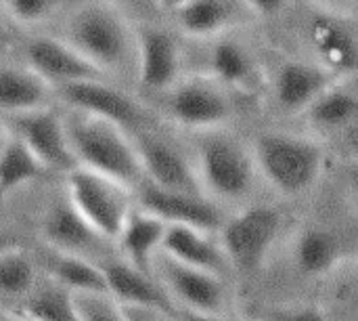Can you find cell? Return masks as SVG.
Masks as SVG:
<instances>
[{"instance_id":"1","label":"cell","mask_w":358,"mask_h":321,"mask_svg":"<svg viewBox=\"0 0 358 321\" xmlns=\"http://www.w3.org/2000/svg\"><path fill=\"white\" fill-rule=\"evenodd\" d=\"M250 149L258 177L285 198L306 196L323 177L325 149L313 135L260 130Z\"/></svg>"},{"instance_id":"2","label":"cell","mask_w":358,"mask_h":321,"mask_svg":"<svg viewBox=\"0 0 358 321\" xmlns=\"http://www.w3.org/2000/svg\"><path fill=\"white\" fill-rule=\"evenodd\" d=\"M193 135L195 147L191 162L203 196L216 204L243 202L258 179L250 145L227 126Z\"/></svg>"},{"instance_id":"3","label":"cell","mask_w":358,"mask_h":321,"mask_svg":"<svg viewBox=\"0 0 358 321\" xmlns=\"http://www.w3.org/2000/svg\"><path fill=\"white\" fill-rule=\"evenodd\" d=\"M63 40L105 76L134 67V27L107 0L84 2L71 11Z\"/></svg>"},{"instance_id":"4","label":"cell","mask_w":358,"mask_h":321,"mask_svg":"<svg viewBox=\"0 0 358 321\" xmlns=\"http://www.w3.org/2000/svg\"><path fill=\"white\" fill-rule=\"evenodd\" d=\"M63 124L76 166L115 179L134 191L143 181V170L128 130L76 109L63 116Z\"/></svg>"},{"instance_id":"5","label":"cell","mask_w":358,"mask_h":321,"mask_svg":"<svg viewBox=\"0 0 358 321\" xmlns=\"http://www.w3.org/2000/svg\"><path fill=\"white\" fill-rule=\"evenodd\" d=\"M65 198L103 238L113 242L134 208V191L115 179L73 166L65 172Z\"/></svg>"},{"instance_id":"6","label":"cell","mask_w":358,"mask_h":321,"mask_svg":"<svg viewBox=\"0 0 358 321\" xmlns=\"http://www.w3.org/2000/svg\"><path fill=\"white\" fill-rule=\"evenodd\" d=\"M218 231L229 267L239 273H254L264 265L279 238L281 212L275 206L256 204L227 219Z\"/></svg>"},{"instance_id":"7","label":"cell","mask_w":358,"mask_h":321,"mask_svg":"<svg viewBox=\"0 0 358 321\" xmlns=\"http://www.w3.org/2000/svg\"><path fill=\"white\" fill-rule=\"evenodd\" d=\"M231 90L208 74L178 78L166 90V114L191 132L227 126L233 118Z\"/></svg>"},{"instance_id":"8","label":"cell","mask_w":358,"mask_h":321,"mask_svg":"<svg viewBox=\"0 0 358 321\" xmlns=\"http://www.w3.org/2000/svg\"><path fill=\"white\" fill-rule=\"evenodd\" d=\"M304 40L310 61L334 78H355L358 40L352 13L313 8L304 23Z\"/></svg>"},{"instance_id":"9","label":"cell","mask_w":358,"mask_h":321,"mask_svg":"<svg viewBox=\"0 0 358 321\" xmlns=\"http://www.w3.org/2000/svg\"><path fill=\"white\" fill-rule=\"evenodd\" d=\"M52 93H55V99L65 103L67 107L109 120L128 132L136 128H145L149 120V114L141 101L107 84L105 78L61 84V86H55Z\"/></svg>"},{"instance_id":"10","label":"cell","mask_w":358,"mask_h":321,"mask_svg":"<svg viewBox=\"0 0 358 321\" xmlns=\"http://www.w3.org/2000/svg\"><path fill=\"white\" fill-rule=\"evenodd\" d=\"M2 126L8 135L25 143L50 172H69L76 166L63 116L52 105L2 116Z\"/></svg>"},{"instance_id":"11","label":"cell","mask_w":358,"mask_h":321,"mask_svg":"<svg viewBox=\"0 0 358 321\" xmlns=\"http://www.w3.org/2000/svg\"><path fill=\"white\" fill-rule=\"evenodd\" d=\"M130 139L134 143L145 181L172 191L203 193L191 158L178 145L157 135L149 126L132 130Z\"/></svg>"},{"instance_id":"12","label":"cell","mask_w":358,"mask_h":321,"mask_svg":"<svg viewBox=\"0 0 358 321\" xmlns=\"http://www.w3.org/2000/svg\"><path fill=\"white\" fill-rule=\"evenodd\" d=\"M134 191L138 208L151 212L166 225H182L206 233H216L224 223L218 204L203 193L172 191L145 179L134 187Z\"/></svg>"},{"instance_id":"13","label":"cell","mask_w":358,"mask_h":321,"mask_svg":"<svg viewBox=\"0 0 358 321\" xmlns=\"http://www.w3.org/2000/svg\"><path fill=\"white\" fill-rule=\"evenodd\" d=\"M151 271L159 273L170 299L178 301L187 311L222 313L227 307V286L216 273L185 265L164 252H157Z\"/></svg>"},{"instance_id":"14","label":"cell","mask_w":358,"mask_h":321,"mask_svg":"<svg viewBox=\"0 0 358 321\" xmlns=\"http://www.w3.org/2000/svg\"><path fill=\"white\" fill-rule=\"evenodd\" d=\"M138 84L151 93H166L182 74V50L176 36L159 25L134 27Z\"/></svg>"},{"instance_id":"15","label":"cell","mask_w":358,"mask_h":321,"mask_svg":"<svg viewBox=\"0 0 358 321\" xmlns=\"http://www.w3.org/2000/svg\"><path fill=\"white\" fill-rule=\"evenodd\" d=\"M334 80L338 78L310 59H283L275 65L268 80L273 105L283 116L298 118L304 107Z\"/></svg>"},{"instance_id":"16","label":"cell","mask_w":358,"mask_h":321,"mask_svg":"<svg viewBox=\"0 0 358 321\" xmlns=\"http://www.w3.org/2000/svg\"><path fill=\"white\" fill-rule=\"evenodd\" d=\"M25 65L46 80L52 88L78 80L105 78L86 57H82L69 42L55 36H34L23 48Z\"/></svg>"},{"instance_id":"17","label":"cell","mask_w":358,"mask_h":321,"mask_svg":"<svg viewBox=\"0 0 358 321\" xmlns=\"http://www.w3.org/2000/svg\"><path fill=\"white\" fill-rule=\"evenodd\" d=\"M308 130L321 137H352L357 132L358 95L355 78H338L323 88L298 116Z\"/></svg>"},{"instance_id":"18","label":"cell","mask_w":358,"mask_h":321,"mask_svg":"<svg viewBox=\"0 0 358 321\" xmlns=\"http://www.w3.org/2000/svg\"><path fill=\"white\" fill-rule=\"evenodd\" d=\"M206 74L227 90L254 93L260 84V65L248 42L222 32L210 38L206 53Z\"/></svg>"},{"instance_id":"19","label":"cell","mask_w":358,"mask_h":321,"mask_svg":"<svg viewBox=\"0 0 358 321\" xmlns=\"http://www.w3.org/2000/svg\"><path fill=\"white\" fill-rule=\"evenodd\" d=\"M101 267L107 280V292L120 305L147 307L164 315H172V317L176 315L174 301L170 299L166 288L151 278V273H145L126 261L101 265Z\"/></svg>"},{"instance_id":"20","label":"cell","mask_w":358,"mask_h":321,"mask_svg":"<svg viewBox=\"0 0 358 321\" xmlns=\"http://www.w3.org/2000/svg\"><path fill=\"white\" fill-rule=\"evenodd\" d=\"M40 233L42 240L59 252H71L86 257L88 250L96 246L99 240H103L69 204L65 193L50 202V206L44 210L40 221Z\"/></svg>"},{"instance_id":"21","label":"cell","mask_w":358,"mask_h":321,"mask_svg":"<svg viewBox=\"0 0 358 321\" xmlns=\"http://www.w3.org/2000/svg\"><path fill=\"white\" fill-rule=\"evenodd\" d=\"M159 252L172 257L174 261H180L185 265L222 275V271L229 267V261L222 252L220 242L212 240V233L182 227V225H166V233L162 240Z\"/></svg>"},{"instance_id":"22","label":"cell","mask_w":358,"mask_h":321,"mask_svg":"<svg viewBox=\"0 0 358 321\" xmlns=\"http://www.w3.org/2000/svg\"><path fill=\"white\" fill-rule=\"evenodd\" d=\"M164 233H166L164 221L134 206L124 227L120 229L117 238L113 240V244H117L122 252V261L130 263L132 267L145 273H153L151 271L153 259L162 248Z\"/></svg>"},{"instance_id":"23","label":"cell","mask_w":358,"mask_h":321,"mask_svg":"<svg viewBox=\"0 0 358 321\" xmlns=\"http://www.w3.org/2000/svg\"><path fill=\"white\" fill-rule=\"evenodd\" d=\"M52 86L27 65H0V114H21L52 105Z\"/></svg>"},{"instance_id":"24","label":"cell","mask_w":358,"mask_h":321,"mask_svg":"<svg viewBox=\"0 0 358 321\" xmlns=\"http://www.w3.org/2000/svg\"><path fill=\"white\" fill-rule=\"evenodd\" d=\"M340 238L321 225H304L294 238V263L304 275H323L340 265Z\"/></svg>"},{"instance_id":"25","label":"cell","mask_w":358,"mask_h":321,"mask_svg":"<svg viewBox=\"0 0 358 321\" xmlns=\"http://www.w3.org/2000/svg\"><path fill=\"white\" fill-rule=\"evenodd\" d=\"M170 13L180 34L193 40H210L229 32L233 21V8L227 0H185Z\"/></svg>"},{"instance_id":"26","label":"cell","mask_w":358,"mask_h":321,"mask_svg":"<svg viewBox=\"0 0 358 321\" xmlns=\"http://www.w3.org/2000/svg\"><path fill=\"white\" fill-rule=\"evenodd\" d=\"M46 175H50V170L44 166V162L17 137L6 135V141L0 149V200L21 185H29Z\"/></svg>"},{"instance_id":"27","label":"cell","mask_w":358,"mask_h":321,"mask_svg":"<svg viewBox=\"0 0 358 321\" xmlns=\"http://www.w3.org/2000/svg\"><path fill=\"white\" fill-rule=\"evenodd\" d=\"M50 278L69 292H107L103 267L82 254L52 250Z\"/></svg>"},{"instance_id":"28","label":"cell","mask_w":358,"mask_h":321,"mask_svg":"<svg viewBox=\"0 0 358 321\" xmlns=\"http://www.w3.org/2000/svg\"><path fill=\"white\" fill-rule=\"evenodd\" d=\"M21 315L29 321H78L71 292L55 280L36 282L34 290L23 299Z\"/></svg>"},{"instance_id":"29","label":"cell","mask_w":358,"mask_h":321,"mask_svg":"<svg viewBox=\"0 0 358 321\" xmlns=\"http://www.w3.org/2000/svg\"><path fill=\"white\" fill-rule=\"evenodd\" d=\"M38 282V271L34 259L10 244L0 252V294L13 299H25Z\"/></svg>"},{"instance_id":"30","label":"cell","mask_w":358,"mask_h":321,"mask_svg":"<svg viewBox=\"0 0 358 321\" xmlns=\"http://www.w3.org/2000/svg\"><path fill=\"white\" fill-rule=\"evenodd\" d=\"M78 321H128L124 307L109 292H71Z\"/></svg>"},{"instance_id":"31","label":"cell","mask_w":358,"mask_h":321,"mask_svg":"<svg viewBox=\"0 0 358 321\" xmlns=\"http://www.w3.org/2000/svg\"><path fill=\"white\" fill-rule=\"evenodd\" d=\"M6 15L19 25H38L46 21L61 0H2Z\"/></svg>"},{"instance_id":"32","label":"cell","mask_w":358,"mask_h":321,"mask_svg":"<svg viewBox=\"0 0 358 321\" xmlns=\"http://www.w3.org/2000/svg\"><path fill=\"white\" fill-rule=\"evenodd\" d=\"M273 321H329L325 311L315 305H300L289 307L273 315Z\"/></svg>"},{"instance_id":"33","label":"cell","mask_w":358,"mask_h":321,"mask_svg":"<svg viewBox=\"0 0 358 321\" xmlns=\"http://www.w3.org/2000/svg\"><path fill=\"white\" fill-rule=\"evenodd\" d=\"M241 2L248 11H252L256 17H262V19L279 17L289 4V0H241Z\"/></svg>"},{"instance_id":"34","label":"cell","mask_w":358,"mask_h":321,"mask_svg":"<svg viewBox=\"0 0 358 321\" xmlns=\"http://www.w3.org/2000/svg\"><path fill=\"white\" fill-rule=\"evenodd\" d=\"M124 307V313H126V320L128 321H164V313L155 311V309H147V307H128V305H122Z\"/></svg>"},{"instance_id":"35","label":"cell","mask_w":358,"mask_h":321,"mask_svg":"<svg viewBox=\"0 0 358 321\" xmlns=\"http://www.w3.org/2000/svg\"><path fill=\"white\" fill-rule=\"evenodd\" d=\"M313 8H325V11H340V13H352L355 0H306Z\"/></svg>"},{"instance_id":"36","label":"cell","mask_w":358,"mask_h":321,"mask_svg":"<svg viewBox=\"0 0 358 321\" xmlns=\"http://www.w3.org/2000/svg\"><path fill=\"white\" fill-rule=\"evenodd\" d=\"M178 321H229L227 317H222V313H199V311H176L174 315Z\"/></svg>"},{"instance_id":"37","label":"cell","mask_w":358,"mask_h":321,"mask_svg":"<svg viewBox=\"0 0 358 321\" xmlns=\"http://www.w3.org/2000/svg\"><path fill=\"white\" fill-rule=\"evenodd\" d=\"M162 8H166V11H174L176 6H180L185 0H155Z\"/></svg>"},{"instance_id":"38","label":"cell","mask_w":358,"mask_h":321,"mask_svg":"<svg viewBox=\"0 0 358 321\" xmlns=\"http://www.w3.org/2000/svg\"><path fill=\"white\" fill-rule=\"evenodd\" d=\"M0 321H29L27 317H23L21 313H6V315H2Z\"/></svg>"},{"instance_id":"39","label":"cell","mask_w":358,"mask_h":321,"mask_svg":"<svg viewBox=\"0 0 358 321\" xmlns=\"http://www.w3.org/2000/svg\"><path fill=\"white\" fill-rule=\"evenodd\" d=\"M10 244H13V240H10L4 231H0V252H2L4 248H8Z\"/></svg>"},{"instance_id":"40","label":"cell","mask_w":358,"mask_h":321,"mask_svg":"<svg viewBox=\"0 0 358 321\" xmlns=\"http://www.w3.org/2000/svg\"><path fill=\"white\" fill-rule=\"evenodd\" d=\"M6 135H8V132H6V128L0 124V149H2V145H4V141H6Z\"/></svg>"},{"instance_id":"41","label":"cell","mask_w":358,"mask_h":321,"mask_svg":"<svg viewBox=\"0 0 358 321\" xmlns=\"http://www.w3.org/2000/svg\"><path fill=\"white\" fill-rule=\"evenodd\" d=\"M4 38H6V29H4V25H2V19H0V44L4 42Z\"/></svg>"}]
</instances>
